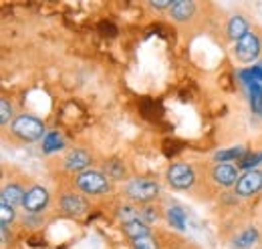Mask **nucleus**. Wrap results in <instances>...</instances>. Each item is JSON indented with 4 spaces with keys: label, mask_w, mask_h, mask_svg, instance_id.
<instances>
[{
    "label": "nucleus",
    "mask_w": 262,
    "mask_h": 249,
    "mask_svg": "<svg viewBox=\"0 0 262 249\" xmlns=\"http://www.w3.org/2000/svg\"><path fill=\"white\" fill-rule=\"evenodd\" d=\"M117 217L121 219L123 223H131V221H143L141 217V209L133 207V205H121L117 211Z\"/></svg>",
    "instance_id": "6ab92c4d"
},
{
    "label": "nucleus",
    "mask_w": 262,
    "mask_h": 249,
    "mask_svg": "<svg viewBox=\"0 0 262 249\" xmlns=\"http://www.w3.org/2000/svg\"><path fill=\"white\" fill-rule=\"evenodd\" d=\"M167 12L173 22H188L196 14V4L192 0H176L171 2V8Z\"/></svg>",
    "instance_id": "9b49d317"
},
{
    "label": "nucleus",
    "mask_w": 262,
    "mask_h": 249,
    "mask_svg": "<svg viewBox=\"0 0 262 249\" xmlns=\"http://www.w3.org/2000/svg\"><path fill=\"white\" fill-rule=\"evenodd\" d=\"M47 205H49V191L42 185H34L27 191V197L23 203L27 213H40Z\"/></svg>",
    "instance_id": "0eeeda50"
},
{
    "label": "nucleus",
    "mask_w": 262,
    "mask_h": 249,
    "mask_svg": "<svg viewBox=\"0 0 262 249\" xmlns=\"http://www.w3.org/2000/svg\"><path fill=\"white\" fill-rule=\"evenodd\" d=\"M133 249H160L158 245V239L154 235H145V237H137L131 241Z\"/></svg>",
    "instance_id": "4be33fe9"
},
{
    "label": "nucleus",
    "mask_w": 262,
    "mask_h": 249,
    "mask_svg": "<svg viewBox=\"0 0 262 249\" xmlns=\"http://www.w3.org/2000/svg\"><path fill=\"white\" fill-rule=\"evenodd\" d=\"M125 193L133 203H149L160 195V183L149 177H139L129 181V185L125 187Z\"/></svg>",
    "instance_id": "f257e3e1"
},
{
    "label": "nucleus",
    "mask_w": 262,
    "mask_h": 249,
    "mask_svg": "<svg viewBox=\"0 0 262 249\" xmlns=\"http://www.w3.org/2000/svg\"><path fill=\"white\" fill-rule=\"evenodd\" d=\"M123 233L133 241L137 237L151 235V229H149V225L145 221H131V223H123Z\"/></svg>",
    "instance_id": "2eb2a0df"
},
{
    "label": "nucleus",
    "mask_w": 262,
    "mask_h": 249,
    "mask_svg": "<svg viewBox=\"0 0 262 249\" xmlns=\"http://www.w3.org/2000/svg\"><path fill=\"white\" fill-rule=\"evenodd\" d=\"M12 133L18 139H23V141L33 143V141L42 139V135H45V123L38 121L36 117H31V115H20L12 123Z\"/></svg>",
    "instance_id": "7ed1b4c3"
},
{
    "label": "nucleus",
    "mask_w": 262,
    "mask_h": 249,
    "mask_svg": "<svg viewBox=\"0 0 262 249\" xmlns=\"http://www.w3.org/2000/svg\"><path fill=\"white\" fill-rule=\"evenodd\" d=\"M14 215H16L14 207H12L10 203H6V201H0V223H2V225L12 223V221H14Z\"/></svg>",
    "instance_id": "5701e85b"
},
{
    "label": "nucleus",
    "mask_w": 262,
    "mask_h": 249,
    "mask_svg": "<svg viewBox=\"0 0 262 249\" xmlns=\"http://www.w3.org/2000/svg\"><path fill=\"white\" fill-rule=\"evenodd\" d=\"M10 117H12V105L8 103V98H2L0 101V123L8 124Z\"/></svg>",
    "instance_id": "b1692460"
},
{
    "label": "nucleus",
    "mask_w": 262,
    "mask_h": 249,
    "mask_svg": "<svg viewBox=\"0 0 262 249\" xmlns=\"http://www.w3.org/2000/svg\"><path fill=\"white\" fill-rule=\"evenodd\" d=\"M260 51H262L260 38H258V34H254V32H248L244 38H240V40L236 42V48H234L238 61H242V62L256 61L258 55H260Z\"/></svg>",
    "instance_id": "39448f33"
},
{
    "label": "nucleus",
    "mask_w": 262,
    "mask_h": 249,
    "mask_svg": "<svg viewBox=\"0 0 262 249\" xmlns=\"http://www.w3.org/2000/svg\"><path fill=\"white\" fill-rule=\"evenodd\" d=\"M91 163H93V157L89 155L87 151H83V149H73V151L65 157L67 171H73V173L89 171V165H91Z\"/></svg>",
    "instance_id": "9d476101"
},
{
    "label": "nucleus",
    "mask_w": 262,
    "mask_h": 249,
    "mask_svg": "<svg viewBox=\"0 0 262 249\" xmlns=\"http://www.w3.org/2000/svg\"><path fill=\"white\" fill-rule=\"evenodd\" d=\"M61 207L71 217H83L89 211V203L77 193H65L63 199H61Z\"/></svg>",
    "instance_id": "6e6552de"
},
{
    "label": "nucleus",
    "mask_w": 262,
    "mask_h": 249,
    "mask_svg": "<svg viewBox=\"0 0 262 249\" xmlns=\"http://www.w3.org/2000/svg\"><path fill=\"white\" fill-rule=\"evenodd\" d=\"M196 181V171L192 165L173 163L167 169V183L173 189H190Z\"/></svg>",
    "instance_id": "20e7f679"
},
{
    "label": "nucleus",
    "mask_w": 262,
    "mask_h": 249,
    "mask_svg": "<svg viewBox=\"0 0 262 249\" xmlns=\"http://www.w3.org/2000/svg\"><path fill=\"white\" fill-rule=\"evenodd\" d=\"M212 177L218 185L222 187H232L238 183L240 175H238V167L230 165V163H218L214 169H212Z\"/></svg>",
    "instance_id": "1a4fd4ad"
},
{
    "label": "nucleus",
    "mask_w": 262,
    "mask_h": 249,
    "mask_svg": "<svg viewBox=\"0 0 262 249\" xmlns=\"http://www.w3.org/2000/svg\"><path fill=\"white\" fill-rule=\"evenodd\" d=\"M226 32H228V36L232 38V40H240V38H244L246 34H248V22L240 16V14H236V16H232L228 20V29H226Z\"/></svg>",
    "instance_id": "ddd939ff"
},
{
    "label": "nucleus",
    "mask_w": 262,
    "mask_h": 249,
    "mask_svg": "<svg viewBox=\"0 0 262 249\" xmlns=\"http://www.w3.org/2000/svg\"><path fill=\"white\" fill-rule=\"evenodd\" d=\"M260 161H262V153H254V155H250V157H244V159L240 161V167H244V169L250 171V167L258 165Z\"/></svg>",
    "instance_id": "393cba45"
},
{
    "label": "nucleus",
    "mask_w": 262,
    "mask_h": 249,
    "mask_svg": "<svg viewBox=\"0 0 262 249\" xmlns=\"http://www.w3.org/2000/svg\"><path fill=\"white\" fill-rule=\"evenodd\" d=\"M262 189V173L252 169V171H246L238 183H236V195L238 197H252L256 195Z\"/></svg>",
    "instance_id": "423d86ee"
},
{
    "label": "nucleus",
    "mask_w": 262,
    "mask_h": 249,
    "mask_svg": "<svg viewBox=\"0 0 262 249\" xmlns=\"http://www.w3.org/2000/svg\"><path fill=\"white\" fill-rule=\"evenodd\" d=\"M256 241H258V231H256L254 227H248V229H244L240 235H236V237H234L232 247L234 249H248V247H252Z\"/></svg>",
    "instance_id": "4468645a"
},
{
    "label": "nucleus",
    "mask_w": 262,
    "mask_h": 249,
    "mask_svg": "<svg viewBox=\"0 0 262 249\" xmlns=\"http://www.w3.org/2000/svg\"><path fill=\"white\" fill-rule=\"evenodd\" d=\"M0 229H2V243H6L8 241V225H0Z\"/></svg>",
    "instance_id": "bb28decb"
},
{
    "label": "nucleus",
    "mask_w": 262,
    "mask_h": 249,
    "mask_svg": "<svg viewBox=\"0 0 262 249\" xmlns=\"http://www.w3.org/2000/svg\"><path fill=\"white\" fill-rule=\"evenodd\" d=\"M103 173L107 175V179L119 181V179L125 177V165H123V161H119V159H111V161H107V163L103 165Z\"/></svg>",
    "instance_id": "f3484780"
},
{
    "label": "nucleus",
    "mask_w": 262,
    "mask_h": 249,
    "mask_svg": "<svg viewBox=\"0 0 262 249\" xmlns=\"http://www.w3.org/2000/svg\"><path fill=\"white\" fill-rule=\"evenodd\" d=\"M63 147H65L63 135H59V133H49V135H45V139H42V151H45V153H55V151H61Z\"/></svg>",
    "instance_id": "a211bd4d"
},
{
    "label": "nucleus",
    "mask_w": 262,
    "mask_h": 249,
    "mask_svg": "<svg viewBox=\"0 0 262 249\" xmlns=\"http://www.w3.org/2000/svg\"><path fill=\"white\" fill-rule=\"evenodd\" d=\"M75 183H77V187L83 193H89V195H105L111 189V183H109L107 175L103 171H93V169L79 173Z\"/></svg>",
    "instance_id": "f03ea898"
},
{
    "label": "nucleus",
    "mask_w": 262,
    "mask_h": 249,
    "mask_svg": "<svg viewBox=\"0 0 262 249\" xmlns=\"http://www.w3.org/2000/svg\"><path fill=\"white\" fill-rule=\"evenodd\" d=\"M165 217H167V221H169V225H173L176 229H180V231H184V229H186L188 215H186V211H184L182 207H178V205H171V207H167V211H165Z\"/></svg>",
    "instance_id": "dca6fc26"
},
{
    "label": "nucleus",
    "mask_w": 262,
    "mask_h": 249,
    "mask_svg": "<svg viewBox=\"0 0 262 249\" xmlns=\"http://www.w3.org/2000/svg\"><path fill=\"white\" fill-rule=\"evenodd\" d=\"M149 6L156 8V10H169L171 8V0H151Z\"/></svg>",
    "instance_id": "a878e982"
},
{
    "label": "nucleus",
    "mask_w": 262,
    "mask_h": 249,
    "mask_svg": "<svg viewBox=\"0 0 262 249\" xmlns=\"http://www.w3.org/2000/svg\"><path fill=\"white\" fill-rule=\"evenodd\" d=\"M214 159L218 163H226V161H236V159H244V147H232V149H224V151H218Z\"/></svg>",
    "instance_id": "aec40b11"
},
{
    "label": "nucleus",
    "mask_w": 262,
    "mask_h": 249,
    "mask_svg": "<svg viewBox=\"0 0 262 249\" xmlns=\"http://www.w3.org/2000/svg\"><path fill=\"white\" fill-rule=\"evenodd\" d=\"M250 105H252V111L262 117V87L258 83L250 85Z\"/></svg>",
    "instance_id": "412c9836"
},
{
    "label": "nucleus",
    "mask_w": 262,
    "mask_h": 249,
    "mask_svg": "<svg viewBox=\"0 0 262 249\" xmlns=\"http://www.w3.org/2000/svg\"><path fill=\"white\" fill-rule=\"evenodd\" d=\"M25 197H27V191H25L20 185H16V183L6 185L4 189H2V193H0V201L10 203L12 207L23 205V203H25Z\"/></svg>",
    "instance_id": "f8f14e48"
}]
</instances>
